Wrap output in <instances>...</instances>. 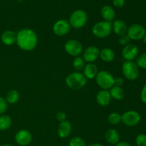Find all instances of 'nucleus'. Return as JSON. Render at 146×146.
I'll return each mask as SVG.
<instances>
[{
    "mask_svg": "<svg viewBox=\"0 0 146 146\" xmlns=\"http://www.w3.org/2000/svg\"><path fill=\"white\" fill-rule=\"evenodd\" d=\"M16 43L24 51H32L38 44V36L31 29H23L17 34Z\"/></svg>",
    "mask_w": 146,
    "mask_h": 146,
    "instance_id": "f257e3e1",
    "label": "nucleus"
},
{
    "mask_svg": "<svg viewBox=\"0 0 146 146\" xmlns=\"http://www.w3.org/2000/svg\"><path fill=\"white\" fill-rule=\"evenodd\" d=\"M72 131V125L68 121L60 123L58 128V135L60 138H66L69 136Z\"/></svg>",
    "mask_w": 146,
    "mask_h": 146,
    "instance_id": "4468645a",
    "label": "nucleus"
},
{
    "mask_svg": "<svg viewBox=\"0 0 146 146\" xmlns=\"http://www.w3.org/2000/svg\"><path fill=\"white\" fill-rule=\"evenodd\" d=\"M112 30L115 34L121 36L127 34L128 27L123 20L118 19L114 21L112 24Z\"/></svg>",
    "mask_w": 146,
    "mask_h": 146,
    "instance_id": "dca6fc26",
    "label": "nucleus"
},
{
    "mask_svg": "<svg viewBox=\"0 0 146 146\" xmlns=\"http://www.w3.org/2000/svg\"><path fill=\"white\" fill-rule=\"evenodd\" d=\"M131 38H129V36H128L126 34H125V35H123V36H120L119 44H121V45L125 46L128 45V44H130V41H131Z\"/></svg>",
    "mask_w": 146,
    "mask_h": 146,
    "instance_id": "7c9ffc66",
    "label": "nucleus"
},
{
    "mask_svg": "<svg viewBox=\"0 0 146 146\" xmlns=\"http://www.w3.org/2000/svg\"><path fill=\"white\" fill-rule=\"evenodd\" d=\"M87 82V79L81 73L73 72L66 78V84L69 88L73 90H79L84 88Z\"/></svg>",
    "mask_w": 146,
    "mask_h": 146,
    "instance_id": "f03ea898",
    "label": "nucleus"
},
{
    "mask_svg": "<svg viewBox=\"0 0 146 146\" xmlns=\"http://www.w3.org/2000/svg\"><path fill=\"white\" fill-rule=\"evenodd\" d=\"M98 73V67L94 63H88L84 68V75L86 79H93L96 78Z\"/></svg>",
    "mask_w": 146,
    "mask_h": 146,
    "instance_id": "a211bd4d",
    "label": "nucleus"
},
{
    "mask_svg": "<svg viewBox=\"0 0 146 146\" xmlns=\"http://www.w3.org/2000/svg\"><path fill=\"white\" fill-rule=\"evenodd\" d=\"M101 14L105 21L109 22L113 21L115 17V10L109 5H105L101 8Z\"/></svg>",
    "mask_w": 146,
    "mask_h": 146,
    "instance_id": "6ab92c4d",
    "label": "nucleus"
},
{
    "mask_svg": "<svg viewBox=\"0 0 146 146\" xmlns=\"http://www.w3.org/2000/svg\"><path fill=\"white\" fill-rule=\"evenodd\" d=\"M138 52L139 49L136 45L129 44L123 48L122 56L124 59L126 60V61H133V60L138 57Z\"/></svg>",
    "mask_w": 146,
    "mask_h": 146,
    "instance_id": "f8f14e48",
    "label": "nucleus"
},
{
    "mask_svg": "<svg viewBox=\"0 0 146 146\" xmlns=\"http://www.w3.org/2000/svg\"><path fill=\"white\" fill-rule=\"evenodd\" d=\"M141 115L137 111H128L121 115V122L128 127H133L141 121Z\"/></svg>",
    "mask_w": 146,
    "mask_h": 146,
    "instance_id": "6e6552de",
    "label": "nucleus"
},
{
    "mask_svg": "<svg viewBox=\"0 0 146 146\" xmlns=\"http://www.w3.org/2000/svg\"><path fill=\"white\" fill-rule=\"evenodd\" d=\"M7 108H8V104L6 99L0 96V115H3L7 111Z\"/></svg>",
    "mask_w": 146,
    "mask_h": 146,
    "instance_id": "c756f323",
    "label": "nucleus"
},
{
    "mask_svg": "<svg viewBox=\"0 0 146 146\" xmlns=\"http://www.w3.org/2000/svg\"><path fill=\"white\" fill-rule=\"evenodd\" d=\"M12 124L11 118L8 115H0V131H4L9 129Z\"/></svg>",
    "mask_w": 146,
    "mask_h": 146,
    "instance_id": "5701e85b",
    "label": "nucleus"
},
{
    "mask_svg": "<svg viewBox=\"0 0 146 146\" xmlns=\"http://www.w3.org/2000/svg\"><path fill=\"white\" fill-rule=\"evenodd\" d=\"M69 146H86L84 140L78 136L71 138L69 142Z\"/></svg>",
    "mask_w": 146,
    "mask_h": 146,
    "instance_id": "cd10ccee",
    "label": "nucleus"
},
{
    "mask_svg": "<svg viewBox=\"0 0 146 146\" xmlns=\"http://www.w3.org/2000/svg\"><path fill=\"white\" fill-rule=\"evenodd\" d=\"M111 96L108 90H101L97 94L96 101L101 106H106L111 103Z\"/></svg>",
    "mask_w": 146,
    "mask_h": 146,
    "instance_id": "2eb2a0df",
    "label": "nucleus"
},
{
    "mask_svg": "<svg viewBox=\"0 0 146 146\" xmlns=\"http://www.w3.org/2000/svg\"><path fill=\"white\" fill-rule=\"evenodd\" d=\"M111 98L115 100H122L124 97V90L122 87L113 86L109 91Z\"/></svg>",
    "mask_w": 146,
    "mask_h": 146,
    "instance_id": "4be33fe9",
    "label": "nucleus"
},
{
    "mask_svg": "<svg viewBox=\"0 0 146 146\" xmlns=\"http://www.w3.org/2000/svg\"><path fill=\"white\" fill-rule=\"evenodd\" d=\"M66 52L70 56H79L83 52V46L81 42L76 39H70L66 42L64 45Z\"/></svg>",
    "mask_w": 146,
    "mask_h": 146,
    "instance_id": "0eeeda50",
    "label": "nucleus"
},
{
    "mask_svg": "<svg viewBox=\"0 0 146 146\" xmlns=\"http://www.w3.org/2000/svg\"><path fill=\"white\" fill-rule=\"evenodd\" d=\"M115 146H131V145L127 141H121V142H118Z\"/></svg>",
    "mask_w": 146,
    "mask_h": 146,
    "instance_id": "c9c22d12",
    "label": "nucleus"
},
{
    "mask_svg": "<svg viewBox=\"0 0 146 146\" xmlns=\"http://www.w3.org/2000/svg\"><path fill=\"white\" fill-rule=\"evenodd\" d=\"M143 39L144 43H145V44H146V34H145V35L144 36V37H143Z\"/></svg>",
    "mask_w": 146,
    "mask_h": 146,
    "instance_id": "4c0bfd02",
    "label": "nucleus"
},
{
    "mask_svg": "<svg viewBox=\"0 0 146 146\" xmlns=\"http://www.w3.org/2000/svg\"><path fill=\"white\" fill-rule=\"evenodd\" d=\"M135 143L137 146H146V135L141 133L138 135L135 138Z\"/></svg>",
    "mask_w": 146,
    "mask_h": 146,
    "instance_id": "c85d7f7f",
    "label": "nucleus"
},
{
    "mask_svg": "<svg viewBox=\"0 0 146 146\" xmlns=\"http://www.w3.org/2000/svg\"><path fill=\"white\" fill-rule=\"evenodd\" d=\"M110 146H113V145H110Z\"/></svg>",
    "mask_w": 146,
    "mask_h": 146,
    "instance_id": "ea45409f",
    "label": "nucleus"
},
{
    "mask_svg": "<svg viewBox=\"0 0 146 146\" xmlns=\"http://www.w3.org/2000/svg\"><path fill=\"white\" fill-rule=\"evenodd\" d=\"M141 101H142L144 104H146V84L143 86L142 90H141Z\"/></svg>",
    "mask_w": 146,
    "mask_h": 146,
    "instance_id": "f704fd0d",
    "label": "nucleus"
},
{
    "mask_svg": "<svg viewBox=\"0 0 146 146\" xmlns=\"http://www.w3.org/2000/svg\"><path fill=\"white\" fill-rule=\"evenodd\" d=\"M56 118L60 123L66 121V115L63 111H59V112L57 113L56 115Z\"/></svg>",
    "mask_w": 146,
    "mask_h": 146,
    "instance_id": "2f4dec72",
    "label": "nucleus"
},
{
    "mask_svg": "<svg viewBox=\"0 0 146 146\" xmlns=\"http://www.w3.org/2000/svg\"><path fill=\"white\" fill-rule=\"evenodd\" d=\"M137 66L138 68H141L143 69H146V53L141 54L138 56L136 59Z\"/></svg>",
    "mask_w": 146,
    "mask_h": 146,
    "instance_id": "bb28decb",
    "label": "nucleus"
},
{
    "mask_svg": "<svg viewBox=\"0 0 146 146\" xmlns=\"http://www.w3.org/2000/svg\"><path fill=\"white\" fill-rule=\"evenodd\" d=\"M88 146H104V145H101V144H100V143H93V144H91V145H89Z\"/></svg>",
    "mask_w": 146,
    "mask_h": 146,
    "instance_id": "e433bc0d",
    "label": "nucleus"
},
{
    "mask_svg": "<svg viewBox=\"0 0 146 146\" xmlns=\"http://www.w3.org/2000/svg\"><path fill=\"white\" fill-rule=\"evenodd\" d=\"M122 72L124 76L130 81L137 79L139 76V68L133 61H125L122 66Z\"/></svg>",
    "mask_w": 146,
    "mask_h": 146,
    "instance_id": "423d86ee",
    "label": "nucleus"
},
{
    "mask_svg": "<svg viewBox=\"0 0 146 146\" xmlns=\"http://www.w3.org/2000/svg\"><path fill=\"white\" fill-rule=\"evenodd\" d=\"M0 146H13V145H9V144H4V145H0Z\"/></svg>",
    "mask_w": 146,
    "mask_h": 146,
    "instance_id": "58836bf2",
    "label": "nucleus"
},
{
    "mask_svg": "<svg viewBox=\"0 0 146 146\" xmlns=\"http://www.w3.org/2000/svg\"><path fill=\"white\" fill-rule=\"evenodd\" d=\"M71 30V25L69 22L65 19L58 20L53 27V31L58 36H64L68 34Z\"/></svg>",
    "mask_w": 146,
    "mask_h": 146,
    "instance_id": "9d476101",
    "label": "nucleus"
},
{
    "mask_svg": "<svg viewBox=\"0 0 146 146\" xmlns=\"http://www.w3.org/2000/svg\"><path fill=\"white\" fill-rule=\"evenodd\" d=\"M108 122L111 124L116 125L121 122V115L118 113L113 112L111 113L108 118Z\"/></svg>",
    "mask_w": 146,
    "mask_h": 146,
    "instance_id": "a878e982",
    "label": "nucleus"
},
{
    "mask_svg": "<svg viewBox=\"0 0 146 146\" xmlns=\"http://www.w3.org/2000/svg\"><path fill=\"white\" fill-rule=\"evenodd\" d=\"M99 57L105 62H111L115 58V53L111 48H104L100 50Z\"/></svg>",
    "mask_w": 146,
    "mask_h": 146,
    "instance_id": "412c9836",
    "label": "nucleus"
},
{
    "mask_svg": "<svg viewBox=\"0 0 146 146\" xmlns=\"http://www.w3.org/2000/svg\"><path fill=\"white\" fill-rule=\"evenodd\" d=\"M88 21V15L84 10L78 9L71 14L69 18V24L74 29H81L86 24Z\"/></svg>",
    "mask_w": 146,
    "mask_h": 146,
    "instance_id": "20e7f679",
    "label": "nucleus"
},
{
    "mask_svg": "<svg viewBox=\"0 0 146 146\" xmlns=\"http://www.w3.org/2000/svg\"><path fill=\"white\" fill-rule=\"evenodd\" d=\"M96 81L103 90L111 89L114 86V77L107 71H98L96 76Z\"/></svg>",
    "mask_w": 146,
    "mask_h": 146,
    "instance_id": "7ed1b4c3",
    "label": "nucleus"
},
{
    "mask_svg": "<svg viewBox=\"0 0 146 146\" xmlns=\"http://www.w3.org/2000/svg\"><path fill=\"white\" fill-rule=\"evenodd\" d=\"M19 100V94L18 91L15 89L10 90L6 96V101L7 104H15Z\"/></svg>",
    "mask_w": 146,
    "mask_h": 146,
    "instance_id": "b1692460",
    "label": "nucleus"
},
{
    "mask_svg": "<svg viewBox=\"0 0 146 146\" xmlns=\"http://www.w3.org/2000/svg\"><path fill=\"white\" fill-rule=\"evenodd\" d=\"M1 41L7 46H11L17 41V34L11 30H7L1 34Z\"/></svg>",
    "mask_w": 146,
    "mask_h": 146,
    "instance_id": "f3484780",
    "label": "nucleus"
},
{
    "mask_svg": "<svg viewBox=\"0 0 146 146\" xmlns=\"http://www.w3.org/2000/svg\"><path fill=\"white\" fill-rule=\"evenodd\" d=\"M105 138L110 145H115L120 141L119 133L115 129H109L106 133Z\"/></svg>",
    "mask_w": 146,
    "mask_h": 146,
    "instance_id": "aec40b11",
    "label": "nucleus"
},
{
    "mask_svg": "<svg viewBox=\"0 0 146 146\" xmlns=\"http://www.w3.org/2000/svg\"><path fill=\"white\" fill-rule=\"evenodd\" d=\"M112 31V23L106 21H98L94 25L92 33L98 38H106Z\"/></svg>",
    "mask_w": 146,
    "mask_h": 146,
    "instance_id": "39448f33",
    "label": "nucleus"
},
{
    "mask_svg": "<svg viewBox=\"0 0 146 146\" xmlns=\"http://www.w3.org/2000/svg\"><path fill=\"white\" fill-rule=\"evenodd\" d=\"M85 62L86 61H84L83 57H75L74 61H73V66H74V68H75L76 71H81V70H84V67H85Z\"/></svg>",
    "mask_w": 146,
    "mask_h": 146,
    "instance_id": "393cba45",
    "label": "nucleus"
},
{
    "mask_svg": "<svg viewBox=\"0 0 146 146\" xmlns=\"http://www.w3.org/2000/svg\"><path fill=\"white\" fill-rule=\"evenodd\" d=\"M113 4L117 8H121L125 4V0H113Z\"/></svg>",
    "mask_w": 146,
    "mask_h": 146,
    "instance_id": "72a5a7b5",
    "label": "nucleus"
},
{
    "mask_svg": "<svg viewBox=\"0 0 146 146\" xmlns=\"http://www.w3.org/2000/svg\"><path fill=\"white\" fill-rule=\"evenodd\" d=\"M124 84V79L121 77H117L114 78V86H115L121 87Z\"/></svg>",
    "mask_w": 146,
    "mask_h": 146,
    "instance_id": "473e14b6",
    "label": "nucleus"
},
{
    "mask_svg": "<svg viewBox=\"0 0 146 146\" xmlns=\"http://www.w3.org/2000/svg\"><path fill=\"white\" fill-rule=\"evenodd\" d=\"M100 49L95 46H88L83 53V58L86 62L93 63L99 57Z\"/></svg>",
    "mask_w": 146,
    "mask_h": 146,
    "instance_id": "ddd939ff",
    "label": "nucleus"
},
{
    "mask_svg": "<svg viewBox=\"0 0 146 146\" xmlns=\"http://www.w3.org/2000/svg\"><path fill=\"white\" fill-rule=\"evenodd\" d=\"M146 31L145 27L139 24H134L130 26L127 30V35L132 40L138 41L143 39L145 35Z\"/></svg>",
    "mask_w": 146,
    "mask_h": 146,
    "instance_id": "1a4fd4ad",
    "label": "nucleus"
},
{
    "mask_svg": "<svg viewBox=\"0 0 146 146\" xmlns=\"http://www.w3.org/2000/svg\"><path fill=\"white\" fill-rule=\"evenodd\" d=\"M15 141L19 145L27 146L29 145L32 141V135L28 130H20L16 133Z\"/></svg>",
    "mask_w": 146,
    "mask_h": 146,
    "instance_id": "9b49d317",
    "label": "nucleus"
}]
</instances>
